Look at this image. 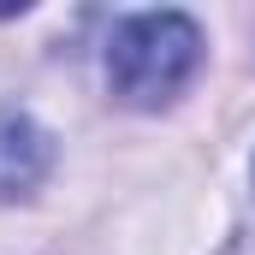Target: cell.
I'll list each match as a JSON object with an SVG mask.
<instances>
[{"label":"cell","instance_id":"2","mask_svg":"<svg viewBox=\"0 0 255 255\" xmlns=\"http://www.w3.org/2000/svg\"><path fill=\"white\" fill-rule=\"evenodd\" d=\"M54 166V136L36 125L30 113L6 107L0 113V196H24L36 190Z\"/></svg>","mask_w":255,"mask_h":255},{"label":"cell","instance_id":"1","mask_svg":"<svg viewBox=\"0 0 255 255\" xmlns=\"http://www.w3.org/2000/svg\"><path fill=\"white\" fill-rule=\"evenodd\" d=\"M202 60V30L184 12H136L107 42V83L125 107H160L190 83Z\"/></svg>","mask_w":255,"mask_h":255}]
</instances>
